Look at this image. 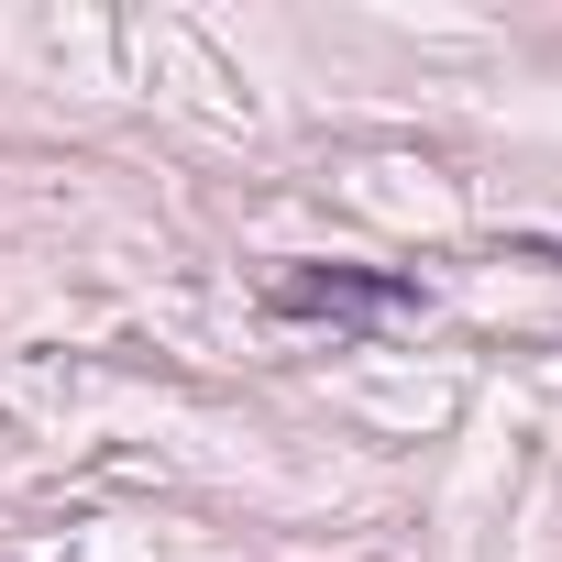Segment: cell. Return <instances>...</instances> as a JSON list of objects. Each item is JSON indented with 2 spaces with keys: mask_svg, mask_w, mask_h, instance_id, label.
<instances>
[{
  "mask_svg": "<svg viewBox=\"0 0 562 562\" xmlns=\"http://www.w3.org/2000/svg\"><path fill=\"white\" fill-rule=\"evenodd\" d=\"M430 288L397 265H342V254H299V265H276L265 276V321H288V331H397L419 321Z\"/></svg>",
  "mask_w": 562,
  "mask_h": 562,
  "instance_id": "6da1fadb",
  "label": "cell"
}]
</instances>
